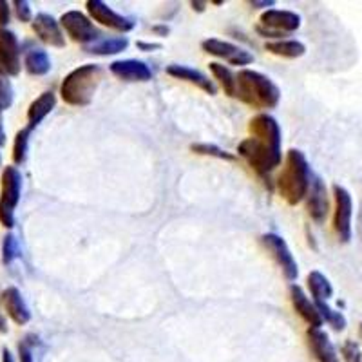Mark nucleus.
<instances>
[{
    "label": "nucleus",
    "mask_w": 362,
    "mask_h": 362,
    "mask_svg": "<svg viewBox=\"0 0 362 362\" xmlns=\"http://www.w3.org/2000/svg\"><path fill=\"white\" fill-rule=\"evenodd\" d=\"M31 25H33L35 35L40 42L51 45V47H58V49L66 47V37H64L60 21L51 17L49 13H38L33 22H31Z\"/></svg>",
    "instance_id": "12"
},
{
    "label": "nucleus",
    "mask_w": 362,
    "mask_h": 362,
    "mask_svg": "<svg viewBox=\"0 0 362 362\" xmlns=\"http://www.w3.org/2000/svg\"><path fill=\"white\" fill-rule=\"evenodd\" d=\"M109 71L115 74L116 78L127 83H141L153 80V71L141 60L127 58V60H115L109 66Z\"/></svg>",
    "instance_id": "13"
},
{
    "label": "nucleus",
    "mask_w": 362,
    "mask_h": 362,
    "mask_svg": "<svg viewBox=\"0 0 362 362\" xmlns=\"http://www.w3.org/2000/svg\"><path fill=\"white\" fill-rule=\"evenodd\" d=\"M0 223H2L6 228H13V226H15V210L2 205V203H0Z\"/></svg>",
    "instance_id": "33"
},
{
    "label": "nucleus",
    "mask_w": 362,
    "mask_h": 362,
    "mask_svg": "<svg viewBox=\"0 0 362 362\" xmlns=\"http://www.w3.org/2000/svg\"><path fill=\"white\" fill-rule=\"evenodd\" d=\"M9 17H11V11H9V4L6 0H0V28H4L9 22Z\"/></svg>",
    "instance_id": "35"
},
{
    "label": "nucleus",
    "mask_w": 362,
    "mask_h": 362,
    "mask_svg": "<svg viewBox=\"0 0 362 362\" xmlns=\"http://www.w3.org/2000/svg\"><path fill=\"white\" fill-rule=\"evenodd\" d=\"M248 131H250V138H245L239 144L238 153L248 161L255 173L267 177L283 161L281 127L274 116L263 112L250 119Z\"/></svg>",
    "instance_id": "1"
},
{
    "label": "nucleus",
    "mask_w": 362,
    "mask_h": 362,
    "mask_svg": "<svg viewBox=\"0 0 362 362\" xmlns=\"http://www.w3.org/2000/svg\"><path fill=\"white\" fill-rule=\"evenodd\" d=\"M235 98L255 109H274L279 105L281 90L267 74L241 69L235 74Z\"/></svg>",
    "instance_id": "3"
},
{
    "label": "nucleus",
    "mask_w": 362,
    "mask_h": 362,
    "mask_svg": "<svg viewBox=\"0 0 362 362\" xmlns=\"http://www.w3.org/2000/svg\"><path fill=\"white\" fill-rule=\"evenodd\" d=\"M54 107H57V95H54L53 90L42 93L37 100H33V103L28 109L29 129H35L38 124H42V119L49 115Z\"/></svg>",
    "instance_id": "20"
},
{
    "label": "nucleus",
    "mask_w": 362,
    "mask_h": 362,
    "mask_svg": "<svg viewBox=\"0 0 362 362\" xmlns=\"http://www.w3.org/2000/svg\"><path fill=\"white\" fill-rule=\"evenodd\" d=\"M315 305H317V308H319V312H321L322 321L328 322V325L332 326L335 332H342V329L346 328V317L342 315V312L334 310L332 306L328 305V303H315Z\"/></svg>",
    "instance_id": "26"
},
{
    "label": "nucleus",
    "mask_w": 362,
    "mask_h": 362,
    "mask_svg": "<svg viewBox=\"0 0 362 362\" xmlns=\"http://www.w3.org/2000/svg\"><path fill=\"white\" fill-rule=\"evenodd\" d=\"M335 199V210H334V228L337 232L339 239L342 243H348L351 239V218H354V199L351 194L344 189L342 185L335 183L332 187Z\"/></svg>",
    "instance_id": "7"
},
{
    "label": "nucleus",
    "mask_w": 362,
    "mask_h": 362,
    "mask_svg": "<svg viewBox=\"0 0 362 362\" xmlns=\"http://www.w3.org/2000/svg\"><path fill=\"white\" fill-rule=\"evenodd\" d=\"M18 361H21V362H33V350L29 348L28 339L21 341V344H18Z\"/></svg>",
    "instance_id": "34"
},
{
    "label": "nucleus",
    "mask_w": 362,
    "mask_h": 362,
    "mask_svg": "<svg viewBox=\"0 0 362 362\" xmlns=\"http://www.w3.org/2000/svg\"><path fill=\"white\" fill-rule=\"evenodd\" d=\"M259 243L264 250L270 254V257L276 261L277 267L283 272L284 279L293 283L299 277V268H297V261L293 259V254L290 252L288 245L281 235L277 234H263L259 238Z\"/></svg>",
    "instance_id": "5"
},
{
    "label": "nucleus",
    "mask_w": 362,
    "mask_h": 362,
    "mask_svg": "<svg viewBox=\"0 0 362 362\" xmlns=\"http://www.w3.org/2000/svg\"><path fill=\"white\" fill-rule=\"evenodd\" d=\"M190 8H192L194 11L203 13V11H205V8H206V2H199V0H192V2H190Z\"/></svg>",
    "instance_id": "39"
},
{
    "label": "nucleus",
    "mask_w": 362,
    "mask_h": 362,
    "mask_svg": "<svg viewBox=\"0 0 362 362\" xmlns=\"http://www.w3.org/2000/svg\"><path fill=\"white\" fill-rule=\"evenodd\" d=\"M202 47L206 54L218 57L221 60H226L232 66H250L254 62V54L250 51L232 44V42L219 40V38H206L202 42Z\"/></svg>",
    "instance_id": "9"
},
{
    "label": "nucleus",
    "mask_w": 362,
    "mask_h": 362,
    "mask_svg": "<svg viewBox=\"0 0 362 362\" xmlns=\"http://www.w3.org/2000/svg\"><path fill=\"white\" fill-rule=\"evenodd\" d=\"M341 355L342 358H344V362H362L361 346L355 341H351V339H348V341L342 344Z\"/></svg>",
    "instance_id": "31"
},
{
    "label": "nucleus",
    "mask_w": 362,
    "mask_h": 362,
    "mask_svg": "<svg viewBox=\"0 0 362 362\" xmlns=\"http://www.w3.org/2000/svg\"><path fill=\"white\" fill-rule=\"evenodd\" d=\"M153 31L156 35H160V37H167V35L170 33V28L165 24H158V25H153Z\"/></svg>",
    "instance_id": "38"
},
{
    "label": "nucleus",
    "mask_w": 362,
    "mask_h": 362,
    "mask_svg": "<svg viewBox=\"0 0 362 362\" xmlns=\"http://www.w3.org/2000/svg\"><path fill=\"white\" fill-rule=\"evenodd\" d=\"M13 87H11V82L8 80V74L2 71V67H0V109L2 111H6V109L11 107L13 103Z\"/></svg>",
    "instance_id": "30"
},
{
    "label": "nucleus",
    "mask_w": 362,
    "mask_h": 362,
    "mask_svg": "<svg viewBox=\"0 0 362 362\" xmlns=\"http://www.w3.org/2000/svg\"><path fill=\"white\" fill-rule=\"evenodd\" d=\"M0 303L4 306L6 313L11 317V321L17 322L18 326H24L31 321V312L17 286H9L0 293Z\"/></svg>",
    "instance_id": "18"
},
{
    "label": "nucleus",
    "mask_w": 362,
    "mask_h": 362,
    "mask_svg": "<svg viewBox=\"0 0 362 362\" xmlns=\"http://www.w3.org/2000/svg\"><path fill=\"white\" fill-rule=\"evenodd\" d=\"M290 300H292L296 312L308 322L310 328H321L322 322H325L322 321L321 312L317 308L315 300L310 299L299 284H290Z\"/></svg>",
    "instance_id": "15"
},
{
    "label": "nucleus",
    "mask_w": 362,
    "mask_h": 362,
    "mask_svg": "<svg viewBox=\"0 0 362 362\" xmlns=\"http://www.w3.org/2000/svg\"><path fill=\"white\" fill-rule=\"evenodd\" d=\"M136 47L140 51H145V53H151V51H158L161 49V44L158 42H136Z\"/></svg>",
    "instance_id": "36"
},
{
    "label": "nucleus",
    "mask_w": 362,
    "mask_h": 362,
    "mask_svg": "<svg viewBox=\"0 0 362 362\" xmlns=\"http://www.w3.org/2000/svg\"><path fill=\"white\" fill-rule=\"evenodd\" d=\"M259 25L286 37L300 28V17L299 13L286 11V9H267L261 15Z\"/></svg>",
    "instance_id": "14"
},
{
    "label": "nucleus",
    "mask_w": 362,
    "mask_h": 362,
    "mask_svg": "<svg viewBox=\"0 0 362 362\" xmlns=\"http://www.w3.org/2000/svg\"><path fill=\"white\" fill-rule=\"evenodd\" d=\"M129 47L127 37H109L100 38V40L93 42V44L83 45V49L90 54H98V57H111V54H118Z\"/></svg>",
    "instance_id": "21"
},
{
    "label": "nucleus",
    "mask_w": 362,
    "mask_h": 362,
    "mask_svg": "<svg viewBox=\"0 0 362 362\" xmlns=\"http://www.w3.org/2000/svg\"><path fill=\"white\" fill-rule=\"evenodd\" d=\"M306 210H308L310 218L315 223H325L329 212V196L328 189H326L325 181L317 174H312V181H310V189L306 194Z\"/></svg>",
    "instance_id": "10"
},
{
    "label": "nucleus",
    "mask_w": 362,
    "mask_h": 362,
    "mask_svg": "<svg viewBox=\"0 0 362 362\" xmlns=\"http://www.w3.org/2000/svg\"><path fill=\"white\" fill-rule=\"evenodd\" d=\"M22 174L17 167H4L0 180V203L15 210L21 202Z\"/></svg>",
    "instance_id": "17"
},
{
    "label": "nucleus",
    "mask_w": 362,
    "mask_h": 362,
    "mask_svg": "<svg viewBox=\"0 0 362 362\" xmlns=\"http://www.w3.org/2000/svg\"><path fill=\"white\" fill-rule=\"evenodd\" d=\"M29 136H31V129L25 127L21 129L15 136V144H13V161L17 165L24 163L25 156H28V147H29Z\"/></svg>",
    "instance_id": "27"
},
{
    "label": "nucleus",
    "mask_w": 362,
    "mask_h": 362,
    "mask_svg": "<svg viewBox=\"0 0 362 362\" xmlns=\"http://www.w3.org/2000/svg\"><path fill=\"white\" fill-rule=\"evenodd\" d=\"M190 151L196 154H202V156H214V158H219V160H228V161L235 160L234 154L226 153V151L219 148L218 145H212V144H194L190 145Z\"/></svg>",
    "instance_id": "28"
},
{
    "label": "nucleus",
    "mask_w": 362,
    "mask_h": 362,
    "mask_svg": "<svg viewBox=\"0 0 362 362\" xmlns=\"http://www.w3.org/2000/svg\"><path fill=\"white\" fill-rule=\"evenodd\" d=\"M60 25L64 28L67 37L73 42H78V44L87 45L102 38L100 29L82 11H74L73 9V11L64 13L62 18H60Z\"/></svg>",
    "instance_id": "6"
},
{
    "label": "nucleus",
    "mask_w": 362,
    "mask_h": 362,
    "mask_svg": "<svg viewBox=\"0 0 362 362\" xmlns=\"http://www.w3.org/2000/svg\"><path fill=\"white\" fill-rule=\"evenodd\" d=\"M264 49L268 53L276 54V57L283 58H300L306 53V45L299 40H277V42H267Z\"/></svg>",
    "instance_id": "23"
},
{
    "label": "nucleus",
    "mask_w": 362,
    "mask_h": 362,
    "mask_svg": "<svg viewBox=\"0 0 362 362\" xmlns=\"http://www.w3.org/2000/svg\"><path fill=\"white\" fill-rule=\"evenodd\" d=\"M6 144V132H4V124H2V109H0V147Z\"/></svg>",
    "instance_id": "40"
},
{
    "label": "nucleus",
    "mask_w": 362,
    "mask_h": 362,
    "mask_svg": "<svg viewBox=\"0 0 362 362\" xmlns=\"http://www.w3.org/2000/svg\"><path fill=\"white\" fill-rule=\"evenodd\" d=\"M306 283H308V290L315 303H328L329 297L334 296V286H332L329 279L322 272H310L308 277H306Z\"/></svg>",
    "instance_id": "22"
},
{
    "label": "nucleus",
    "mask_w": 362,
    "mask_h": 362,
    "mask_svg": "<svg viewBox=\"0 0 362 362\" xmlns=\"http://www.w3.org/2000/svg\"><path fill=\"white\" fill-rule=\"evenodd\" d=\"M210 73L214 74V78L218 80L221 89L225 90L226 96H230V98H235V74L230 67L223 66L219 62H210L209 64Z\"/></svg>",
    "instance_id": "25"
},
{
    "label": "nucleus",
    "mask_w": 362,
    "mask_h": 362,
    "mask_svg": "<svg viewBox=\"0 0 362 362\" xmlns=\"http://www.w3.org/2000/svg\"><path fill=\"white\" fill-rule=\"evenodd\" d=\"M0 161H2V158H0Z\"/></svg>",
    "instance_id": "44"
},
{
    "label": "nucleus",
    "mask_w": 362,
    "mask_h": 362,
    "mask_svg": "<svg viewBox=\"0 0 362 362\" xmlns=\"http://www.w3.org/2000/svg\"><path fill=\"white\" fill-rule=\"evenodd\" d=\"M2 362H15V357H13L11 351H9L8 348H4V350H2Z\"/></svg>",
    "instance_id": "41"
},
{
    "label": "nucleus",
    "mask_w": 362,
    "mask_h": 362,
    "mask_svg": "<svg viewBox=\"0 0 362 362\" xmlns=\"http://www.w3.org/2000/svg\"><path fill=\"white\" fill-rule=\"evenodd\" d=\"M103 74L105 71L98 64H86V66L73 69L60 86L62 100L73 107H87L95 98L96 90L103 80Z\"/></svg>",
    "instance_id": "4"
},
{
    "label": "nucleus",
    "mask_w": 362,
    "mask_h": 362,
    "mask_svg": "<svg viewBox=\"0 0 362 362\" xmlns=\"http://www.w3.org/2000/svg\"><path fill=\"white\" fill-rule=\"evenodd\" d=\"M18 254H21V247H18L17 238L13 234H6L4 241H2V261H4V264L13 263L18 257Z\"/></svg>",
    "instance_id": "29"
},
{
    "label": "nucleus",
    "mask_w": 362,
    "mask_h": 362,
    "mask_svg": "<svg viewBox=\"0 0 362 362\" xmlns=\"http://www.w3.org/2000/svg\"><path fill=\"white\" fill-rule=\"evenodd\" d=\"M86 8L90 21L98 22V24L105 25L109 29H115V31H119V33H129L136 25L132 18H127L124 15H119V13L112 11L102 0H87Z\"/></svg>",
    "instance_id": "8"
},
{
    "label": "nucleus",
    "mask_w": 362,
    "mask_h": 362,
    "mask_svg": "<svg viewBox=\"0 0 362 362\" xmlns=\"http://www.w3.org/2000/svg\"><path fill=\"white\" fill-rule=\"evenodd\" d=\"M0 332H2V334H6V332H8V322H6L2 312H0Z\"/></svg>",
    "instance_id": "42"
},
{
    "label": "nucleus",
    "mask_w": 362,
    "mask_h": 362,
    "mask_svg": "<svg viewBox=\"0 0 362 362\" xmlns=\"http://www.w3.org/2000/svg\"><path fill=\"white\" fill-rule=\"evenodd\" d=\"M167 74L173 76V78L177 80H183V82H189L192 86L199 87L202 90H205L206 95H216L218 93V87L212 80L203 74L202 71L198 69H192V67H187V66H180V64H173V66H167Z\"/></svg>",
    "instance_id": "19"
},
{
    "label": "nucleus",
    "mask_w": 362,
    "mask_h": 362,
    "mask_svg": "<svg viewBox=\"0 0 362 362\" xmlns=\"http://www.w3.org/2000/svg\"><path fill=\"white\" fill-rule=\"evenodd\" d=\"M306 342L317 362H341L335 346L332 344L328 334L322 328L306 329Z\"/></svg>",
    "instance_id": "16"
},
{
    "label": "nucleus",
    "mask_w": 362,
    "mask_h": 362,
    "mask_svg": "<svg viewBox=\"0 0 362 362\" xmlns=\"http://www.w3.org/2000/svg\"><path fill=\"white\" fill-rule=\"evenodd\" d=\"M250 6L252 8H257V9L274 8V6H276V2H274V0H250Z\"/></svg>",
    "instance_id": "37"
},
{
    "label": "nucleus",
    "mask_w": 362,
    "mask_h": 362,
    "mask_svg": "<svg viewBox=\"0 0 362 362\" xmlns=\"http://www.w3.org/2000/svg\"><path fill=\"white\" fill-rule=\"evenodd\" d=\"M0 67L8 76L21 73V45L17 35L6 28H0Z\"/></svg>",
    "instance_id": "11"
},
{
    "label": "nucleus",
    "mask_w": 362,
    "mask_h": 362,
    "mask_svg": "<svg viewBox=\"0 0 362 362\" xmlns=\"http://www.w3.org/2000/svg\"><path fill=\"white\" fill-rule=\"evenodd\" d=\"M24 66L31 76H44L51 71V58L44 49H31L25 54Z\"/></svg>",
    "instance_id": "24"
},
{
    "label": "nucleus",
    "mask_w": 362,
    "mask_h": 362,
    "mask_svg": "<svg viewBox=\"0 0 362 362\" xmlns=\"http://www.w3.org/2000/svg\"><path fill=\"white\" fill-rule=\"evenodd\" d=\"M361 335H362V322H361Z\"/></svg>",
    "instance_id": "43"
},
{
    "label": "nucleus",
    "mask_w": 362,
    "mask_h": 362,
    "mask_svg": "<svg viewBox=\"0 0 362 362\" xmlns=\"http://www.w3.org/2000/svg\"><path fill=\"white\" fill-rule=\"evenodd\" d=\"M15 13H17V18L21 22H31V4L25 2V0H15Z\"/></svg>",
    "instance_id": "32"
},
{
    "label": "nucleus",
    "mask_w": 362,
    "mask_h": 362,
    "mask_svg": "<svg viewBox=\"0 0 362 362\" xmlns=\"http://www.w3.org/2000/svg\"><path fill=\"white\" fill-rule=\"evenodd\" d=\"M312 181L308 160L299 148H290L286 153L284 167L277 177V189L281 198L288 205H299L306 198Z\"/></svg>",
    "instance_id": "2"
}]
</instances>
